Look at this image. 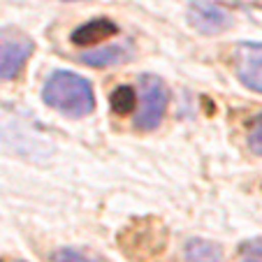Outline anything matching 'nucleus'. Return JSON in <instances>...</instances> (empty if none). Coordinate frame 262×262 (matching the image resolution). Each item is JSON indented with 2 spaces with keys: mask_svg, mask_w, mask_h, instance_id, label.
Masks as SVG:
<instances>
[{
  "mask_svg": "<svg viewBox=\"0 0 262 262\" xmlns=\"http://www.w3.org/2000/svg\"><path fill=\"white\" fill-rule=\"evenodd\" d=\"M119 33V26L109 19H93L81 24L79 28H74L72 35H70V42L77 47H89V45H98V42H104L109 37H114Z\"/></svg>",
  "mask_w": 262,
  "mask_h": 262,
  "instance_id": "nucleus-6",
  "label": "nucleus"
},
{
  "mask_svg": "<svg viewBox=\"0 0 262 262\" xmlns=\"http://www.w3.org/2000/svg\"><path fill=\"white\" fill-rule=\"evenodd\" d=\"M232 12L211 0H193L188 5V24L202 35H218L232 28Z\"/></svg>",
  "mask_w": 262,
  "mask_h": 262,
  "instance_id": "nucleus-3",
  "label": "nucleus"
},
{
  "mask_svg": "<svg viewBox=\"0 0 262 262\" xmlns=\"http://www.w3.org/2000/svg\"><path fill=\"white\" fill-rule=\"evenodd\" d=\"M109 107H112L114 114L125 116L137 107V95H135V91L130 86H119L114 93L109 95Z\"/></svg>",
  "mask_w": 262,
  "mask_h": 262,
  "instance_id": "nucleus-9",
  "label": "nucleus"
},
{
  "mask_svg": "<svg viewBox=\"0 0 262 262\" xmlns=\"http://www.w3.org/2000/svg\"><path fill=\"white\" fill-rule=\"evenodd\" d=\"M248 148L255 156H262V116H257L248 128Z\"/></svg>",
  "mask_w": 262,
  "mask_h": 262,
  "instance_id": "nucleus-12",
  "label": "nucleus"
},
{
  "mask_svg": "<svg viewBox=\"0 0 262 262\" xmlns=\"http://www.w3.org/2000/svg\"><path fill=\"white\" fill-rule=\"evenodd\" d=\"M42 100L65 116H86L95 109L91 81L70 70H58L51 74L42 89Z\"/></svg>",
  "mask_w": 262,
  "mask_h": 262,
  "instance_id": "nucleus-1",
  "label": "nucleus"
},
{
  "mask_svg": "<svg viewBox=\"0 0 262 262\" xmlns=\"http://www.w3.org/2000/svg\"><path fill=\"white\" fill-rule=\"evenodd\" d=\"M139 107L135 125L139 130H156L167 109V86L156 74H144L139 79Z\"/></svg>",
  "mask_w": 262,
  "mask_h": 262,
  "instance_id": "nucleus-2",
  "label": "nucleus"
},
{
  "mask_svg": "<svg viewBox=\"0 0 262 262\" xmlns=\"http://www.w3.org/2000/svg\"><path fill=\"white\" fill-rule=\"evenodd\" d=\"M35 45L28 37H10L0 42V79H14L16 74L24 70L26 60L30 58Z\"/></svg>",
  "mask_w": 262,
  "mask_h": 262,
  "instance_id": "nucleus-5",
  "label": "nucleus"
},
{
  "mask_svg": "<svg viewBox=\"0 0 262 262\" xmlns=\"http://www.w3.org/2000/svg\"><path fill=\"white\" fill-rule=\"evenodd\" d=\"M51 262H100V260H95V257L86 255L81 251H74V248H60V251H56L51 255Z\"/></svg>",
  "mask_w": 262,
  "mask_h": 262,
  "instance_id": "nucleus-11",
  "label": "nucleus"
},
{
  "mask_svg": "<svg viewBox=\"0 0 262 262\" xmlns=\"http://www.w3.org/2000/svg\"><path fill=\"white\" fill-rule=\"evenodd\" d=\"M186 262H223V248L209 239H190L186 244Z\"/></svg>",
  "mask_w": 262,
  "mask_h": 262,
  "instance_id": "nucleus-8",
  "label": "nucleus"
},
{
  "mask_svg": "<svg viewBox=\"0 0 262 262\" xmlns=\"http://www.w3.org/2000/svg\"><path fill=\"white\" fill-rule=\"evenodd\" d=\"M239 262H262V237L244 244L239 251Z\"/></svg>",
  "mask_w": 262,
  "mask_h": 262,
  "instance_id": "nucleus-10",
  "label": "nucleus"
},
{
  "mask_svg": "<svg viewBox=\"0 0 262 262\" xmlns=\"http://www.w3.org/2000/svg\"><path fill=\"white\" fill-rule=\"evenodd\" d=\"M234 70L246 89L262 93V42H242L234 49Z\"/></svg>",
  "mask_w": 262,
  "mask_h": 262,
  "instance_id": "nucleus-4",
  "label": "nucleus"
},
{
  "mask_svg": "<svg viewBox=\"0 0 262 262\" xmlns=\"http://www.w3.org/2000/svg\"><path fill=\"white\" fill-rule=\"evenodd\" d=\"M128 58V49L119 45H112V47H102V49H95V51H84L79 56V60L84 65H91V68H109V65H119Z\"/></svg>",
  "mask_w": 262,
  "mask_h": 262,
  "instance_id": "nucleus-7",
  "label": "nucleus"
}]
</instances>
